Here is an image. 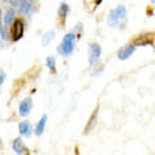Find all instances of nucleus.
I'll use <instances>...</instances> for the list:
<instances>
[{
  "label": "nucleus",
  "instance_id": "nucleus-1",
  "mask_svg": "<svg viewBox=\"0 0 155 155\" xmlns=\"http://www.w3.org/2000/svg\"><path fill=\"white\" fill-rule=\"evenodd\" d=\"M75 39H76V35L74 32H69L66 34L62 39L60 47L57 48V51L62 56H70L72 52H74V45H75Z\"/></svg>",
  "mask_w": 155,
  "mask_h": 155
},
{
  "label": "nucleus",
  "instance_id": "nucleus-2",
  "mask_svg": "<svg viewBox=\"0 0 155 155\" xmlns=\"http://www.w3.org/2000/svg\"><path fill=\"white\" fill-rule=\"evenodd\" d=\"M23 32H25L23 21L21 18H16V21L13 22V26H12V39L14 41L19 40V39L23 36Z\"/></svg>",
  "mask_w": 155,
  "mask_h": 155
},
{
  "label": "nucleus",
  "instance_id": "nucleus-3",
  "mask_svg": "<svg viewBox=\"0 0 155 155\" xmlns=\"http://www.w3.org/2000/svg\"><path fill=\"white\" fill-rule=\"evenodd\" d=\"M101 52H102V49H101V45L98 44V43H92V44L89 45V65L93 66L94 64H97L101 57Z\"/></svg>",
  "mask_w": 155,
  "mask_h": 155
},
{
  "label": "nucleus",
  "instance_id": "nucleus-4",
  "mask_svg": "<svg viewBox=\"0 0 155 155\" xmlns=\"http://www.w3.org/2000/svg\"><path fill=\"white\" fill-rule=\"evenodd\" d=\"M32 98L31 97H27V98L25 100H22L21 101V104H19L18 106V113L19 115L22 116V118H25V116H27L28 114H30V111L32 109Z\"/></svg>",
  "mask_w": 155,
  "mask_h": 155
},
{
  "label": "nucleus",
  "instance_id": "nucleus-5",
  "mask_svg": "<svg viewBox=\"0 0 155 155\" xmlns=\"http://www.w3.org/2000/svg\"><path fill=\"white\" fill-rule=\"evenodd\" d=\"M97 122H98V107H96L94 111L92 113L91 118L88 119V123H87V124H85V127H84L83 133H84V134H88L89 132H92V130L96 128Z\"/></svg>",
  "mask_w": 155,
  "mask_h": 155
},
{
  "label": "nucleus",
  "instance_id": "nucleus-6",
  "mask_svg": "<svg viewBox=\"0 0 155 155\" xmlns=\"http://www.w3.org/2000/svg\"><path fill=\"white\" fill-rule=\"evenodd\" d=\"M134 51H136V45L133 44V43H130V44H125L122 49L118 52V58L119 60H122V61L127 60V58H129L130 56L133 54Z\"/></svg>",
  "mask_w": 155,
  "mask_h": 155
},
{
  "label": "nucleus",
  "instance_id": "nucleus-7",
  "mask_svg": "<svg viewBox=\"0 0 155 155\" xmlns=\"http://www.w3.org/2000/svg\"><path fill=\"white\" fill-rule=\"evenodd\" d=\"M12 147H13V151L16 153L17 155L27 154V153H28V149L25 146V143H23V141H22V138H21V137H17V138H14V140H13Z\"/></svg>",
  "mask_w": 155,
  "mask_h": 155
},
{
  "label": "nucleus",
  "instance_id": "nucleus-8",
  "mask_svg": "<svg viewBox=\"0 0 155 155\" xmlns=\"http://www.w3.org/2000/svg\"><path fill=\"white\" fill-rule=\"evenodd\" d=\"M18 132L21 136H25V137H30L31 133H32V127L30 122H27V120H23V122H21L18 124Z\"/></svg>",
  "mask_w": 155,
  "mask_h": 155
},
{
  "label": "nucleus",
  "instance_id": "nucleus-9",
  "mask_svg": "<svg viewBox=\"0 0 155 155\" xmlns=\"http://www.w3.org/2000/svg\"><path fill=\"white\" fill-rule=\"evenodd\" d=\"M47 119H48V115L44 114L40 118V120L36 123V127H35V134L36 136H41L43 132H44V129H45V125H47Z\"/></svg>",
  "mask_w": 155,
  "mask_h": 155
},
{
  "label": "nucleus",
  "instance_id": "nucleus-10",
  "mask_svg": "<svg viewBox=\"0 0 155 155\" xmlns=\"http://www.w3.org/2000/svg\"><path fill=\"white\" fill-rule=\"evenodd\" d=\"M151 39H153V34H145L136 39V41L133 43L134 45H147L151 44Z\"/></svg>",
  "mask_w": 155,
  "mask_h": 155
},
{
  "label": "nucleus",
  "instance_id": "nucleus-11",
  "mask_svg": "<svg viewBox=\"0 0 155 155\" xmlns=\"http://www.w3.org/2000/svg\"><path fill=\"white\" fill-rule=\"evenodd\" d=\"M18 8L23 14H30L32 12V4L28 2V0H19Z\"/></svg>",
  "mask_w": 155,
  "mask_h": 155
},
{
  "label": "nucleus",
  "instance_id": "nucleus-12",
  "mask_svg": "<svg viewBox=\"0 0 155 155\" xmlns=\"http://www.w3.org/2000/svg\"><path fill=\"white\" fill-rule=\"evenodd\" d=\"M3 21H4V26H11L16 21V13H14L13 9H8L5 12V16H4Z\"/></svg>",
  "mask_w": 155,
  "mask_h": 155
},
{
  "label": "nucleus",
  "instance_id": "nucleus-13",
  "mask_svg": "<svg viewBox=\"0 0 155 155\" xmlns=\"http://www.w3.org/2000/svg\"><path fill=\"white\" fill-rule=\"evenodd\" d=\"M114 12L116 14V17L119 18V21H122V19H125V17H127V8H125L124 5H118Z\"/></svg>",
  "mask_w": 155,
  "mask_h": 155
},
{
  "label": "nucleus",
  "instance_id": "nucleus-14",
  "mask_svg": "<svg viewBox=\"0 0 155 155\" xmlns=\"http://www.w3.org/2000/svg\"><path fill=\"white\" fill-rule=\"evenodd\" d=\"M119 18L116 17V14H115V12H114V9L111 11L110 13H109V17H107V25L109 26H111V27H114V26H116V25H119Z\"/></svg>",
  "mask_w": 155,
  "mask_h": 155
},
{
  "label": "nucleus",
  "instance_id": "nucleus-15",
  "mask_svg": "<svg viewBox=\"0 0 155 155\" xmlns=\"http://www.w3.org/2000/svg\"><path fill=\"white\" fill-rule=\"evenodd\" d=\"M53 38H54V31L53 30H49L48 32H45L44 35H43V38H41V44L43 45H48L49 43L53 40Z\"/></svg>",
  "mask_w": 155,
  "mask_h": 155
},
{
  "label": "nucleus",
  "instance_id": "nucleus-16",
  "mask_svg": "<svg viewBox=\"0 0 155 155\" xmlns=\"http://www.w3.org/2000/svg\"><path fill=\"white\" fill-rule=\"evenodd\" d=\"M69 12H70V7L67 5L66 3H61L60 8H58V12H57V13H58V16L64 18V17H66L67 14H69Z\"/></svg>",
  "mask_w": 155,
  "mask_h": 155
},
{
  "label": "nucleus",
  "instance_id": "nucleus-17",
  "mask_svg": "<svg viewBox=\"0 0 155 155\" xmlns=\"http://www.w3.org/2000/svg\"><path fill=\"white\" fill-rule=\"evenodd\" d=\"M45 64H47V67H49L51 70H54V67H56V60H54V57H47V60H45Z\"/></svg>",
  "mask_w": 155,
  "mask_h": 155
},
{
  "label": "nucleus",
  "instance_id": "nucleus-18",
  "mask_svg": "<svg viewBox=\"0 0 155 155\" xmlns=\"http://www.w3.org/2000/svg\"><path fill=\"white\" fill-rule=\"evenodd\" d=\"M5 78H7L5 72H4L2 69H0V87H2V85H3V83L5 81Z\"/></svg>",
  "mask_w": 155,
  "mask_h": 155
},
{
  "label": "nucleus",
  "instance_id": "nucleus-19",
  "mask_svg": "<svg viewBox=\"0 0 155 155\" xmlns=\"http://www.w3.org/2000/svg\"><path fill=\"white\" fill-rule=\"evenodd\" d=\"M12 4H18V0H9Z\"/></svg>",
  "mask_w": 155,
  "mask_h": 155
},
{
  "label": "nucleus",
  "instance_id": "nucleus-20",
  "mask_svg": "<svg viewBox=\"0 0 155 155\" xmlns=\"http://www.w3.org/2000/svg\"><path fill=\"white\" fill-rule=\"evenodd\" d=\"M101 3H102V0H96V4H97V5H98V4H101Z\"/></svg>",
  "mask_w": 155,
  "mask_h": 155
},
{
  "label": "nucleus",
  "instance_id": "nucleus-21",
  "mask_svg": "<svg viewBox=\"0 0 155 155\" xmlns=\"http://www.w3.org/2000/svg\"><path fill=\"white\" fill-rule=\"evenodd\" d=\"M2 16L3 14H2V9H0V21H2Z\"/></svg>",
  "mask_w": 155,
  "mask_h": 155
},
{
  "label": "nucleus",
  "instance_id": "nucleus-22",
  "mask_svg": "<svg viewBox=\"0 0 155 155\" xmlns=\"http://www.w3.org/2000/svg\"><path fill=\"white\" fill-rule=\"evenodd\" d=\"M3 31V27H2V25H0V32H2Z\"/></svg>",
  "mask_w": 155,
  "mask_h": 155
},
{
  "label": "nucleus",
  "instance_id": "nucleus-23",
  "mask_svg": "<svg viewBox=\"0 0 155 155\" xmlns=\"http://www.w3.org/2000/svg\"><path fill=\"white\" fill-rule=\"evenodd\" d=\"M2 146H3V145H2V141H0V149H2Z\"/></svg>",
  "mask_w": 155,
  "mask_h": 155
},
{
  "label": "nucleus",
  "instance_id": "nucleus-24",
  "mask_svg": "<svg viewBox=\"0 0 155 155\" xmlns=\"http://www.w3.org/2000/svg\"><path fill=\"white\" fill-rule=\"evenodd\" d=\"M150 2H151V3H155V0H150Z\"/></svg>",
  "mask_w": 155,
  "mask_h": 155
},
{
  "label": "nucleus",
  "instance_id": "nucleus-25",
  "mask_svg": "<svg viewBox=\"0 0 155 155\" xmlns=\"http://www.w3.org/2000/svg\"><path fill=\"white\" fill-rule=\"evenodd\" d=\"M25 155H28V153H27V154H25Z\"/></svg>",
  "mask_w": 155,
  "mask_h": 155
}]
</instances>
